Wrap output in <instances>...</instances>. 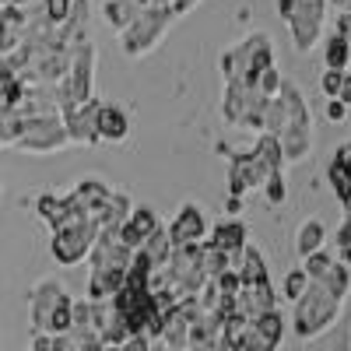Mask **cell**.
Instances as JSON below:
<instances>
[{"mask_svg":"<svg viewBox=\"0 0 351 351\" xmlns=\"http://www.w3.org/2000/svg\"><path fill=\"white\" fill-rule=\"evenodd\" d=\"M232 267H236V274H239V285L267 281V260H263V253L253 243H246L236 256H232Z\"/></svg>","mask_w":351,"mask_h":351,"instance_id":"ac0fdd59","label":"cell"},{"mask_svg":"<svg viewBox=\"0 0 351 351\" xmlns=\"http://www.w3.org/2000/svg\"><path fill=\"white\" fill-rule=\"evenodd\" d=\"M67 197H71V193H67ZM95 239H99V221H95V215L81 211L77 204L71 200L67 215L53 225L49 253H53V260L60 263V267H77L81 260H88Z\"/></svg>","mask_w":351,"mask_h":351,"instance_id":"6da1fadb","label":"cell"},{"mask_svg":"<svg viewBox=\"0 0 351 351\" xmlns=\"http://www.w3.org/2000/svg\"><path fill=\"white\" fill-rule=\"evenodd\" d=\"M337 155H341V158L351 165V141H344V144H341V148H337Z\"/></svg>","mask_w":351,"mask_h":351,"instance_id":"f6af8a7d","label":"cell"},{"mask_svg":"<svg viewBox=\"0 0 351 351\" xmlns=\"http://www.w3.org/2000/svg\"><path fill=\"white\" fill-rule=\"evenodd\" d=\"M327 120H330V123H344V120H348V106L337 102V99H330V102H327Z\"/></svg>","mask_w":351,"mask_h":351,"instance_id":"74e56055","label":"cell"},{"mask_svg":"<svg viewBox=\"0 0 351 351\" xmlns=\"http://www.w3.org/2000/svg\"><path fill=\"white\" fill-rule=\"evenodd\" d=\"M11 148L25 155H53L60 148H71V137L64 127V116H39V120H21V134L14 137Z\"/></svg>","mask_w":351,"mask_h":351,"instance_id":"5b68a950","label":"cell"},{"mask_svg":"<svg viewBox=\"0 0 351 351\" xmlns=\"http://www.w3.org/2000/svg\"><path fill=\"white\" fill-rule=\"evenodd\" d=\"M295 4H299V0H274V8H278V18H281V21H288V14L295 11Z\"/></svg>","mask_w":351,"mask_h":351,"instance_id":"60d3db41","label":"cell"},{"mask_svg":"<svg viewBox=\"0 0 351 351\" xmlns=\"http://www.w3.org/2000/svg\"><path fill=\"white\" fill-rule=\"evenodd\" d=\"M158 228V215L152 208H130L127 221L116 228V236H120V243L127 250H141V243L152 236V232Z\"/></svg>","mask_w":351,"mask_h":351,"instance_id":"7c38bea8","label":"cell"},{"mask_svg":"<svg viewBox=\"0 0 351 351\" xmlns=\"http://www.w3.org/2000/svg\"><path fill=\"white\" fill-rule=\"evenodd\" d=\"M324 60H327V67H334V71H348V60H351V46H348V39H344V36L330 32V39H327V49H324Z\"/></svg>","mask_w":351,"mask_h":351,"instance_id":"f1b7e54d","label":"cell"},{"mask_svg":"<svg viewBox=\"0 0 351 351\" xmlns=\"http://www.w3.org/2000/svg\"><path fill=\"white\" fill-rule=\"evenodd\" d=\"M288 36H291V46H295L299 56H306L319 36H324V25H327V0H299L295 11L288 14Z\"/></svg>","mask_w":351,"mask_h":351,"instance_id":"8992f818","label":"cell"},{"mask_svg":"<svg viewBox=\"0 0 351 351\" xmlns=\"http://www.w3.org/2000/svg\"><path fill=\"white\" fill-rule=\"evenodd\" d=\"M130 208H134V200H130L123 190H112V193L106 197V204L99 208V215H95V221H99V232H116V228H120V225L127 221Z\"/></svg>","mask_w":351,"mask_h":351,"instance_id":"d6986e66","label":"cell"},{"mask_svg":"<svg viewBox=\"0 0 351 351\" xmlns=\"http://www.w3.org/2000/svg\"><path fill=\"white\" fill-rule=\"evenodd\" d=\"M334 260H337L334 253H327V250H316V253L302 256V271H306V278H309V281H319V278L327 274V267H330Z\"/></svg>","mask_w":351,"mask_h":351,"instance_id":"4dcf8cb0","label":"cell"},{"mask_svg":"<svg viewBox=\"0 0 351 351\" xmlns=\"http://www.w3.org/2000/svg\"><path fill=\"white\" fill-rule=\"evenodd\" d=\"M21 39H25V8L0 4V56L18 49Z\"/></svg>","mask_w":351,"mask_h":351,"instance_id":"e0dca14e","label":"cell"},{"mask_svg":"<svg viewBox=\"0 0 351 351\" xmlns=\"http://www.w3.org/2000/svg\"><path fill=\"white\" fill-rule=\"evenodd\" d=\"M243 211V197H228V215H239Z\"/></svg>","mask_w":351,"mask_h":351,"instance_id":"ee69618b","label":"cell"},{"mask_svg":"<svg viewBox=\"0 0 351 351\" xmlns=\"http://www.w3.org/2000/svg\"><path fill=\"white\" fill-rule=\"evenodd\" d=\"M112 190L102 183V180H81L74 190H71V200L77 204L81 211H88V215H99V208L106 204V197H109Z\"/></svg>","mask_w":351,"mask_h":351,"instance_id":"44dd1931","label":"cell"},{"mask_svg":"<svg viewBox=\"0 0 351 351\" xmlns=\"http://www.w3.org/2000/svg\"><path fill=\"white\" fill-rule=\"evenodd\" d=\"M337 250H341V263H344V267H351V239H344Z\"/></svg>","mask_w":351,"mask_h":351,"instance_id":"7bdbcfd3","label":"cell"},{"mask_svg":"<svg viewBox=\"0 0 351 351\" xmlns=\"http://www.w3.org/2000/svg\"><path fill=\"white\" fill-rule=\"evenodd\" d=\"M267 176H271V172L263 169V162H260L253 152H243V155H228V172H225L228 197H246V193L260 190Z\"/></svg>","mask_w":351,"mask_h":351,"instance_id":"ba28073f","label":"cell"},{"mask_svg":"<svg viewBox=\"0 0 351 351\" xmlns=\"http://www.w3.org/2000/svg\"><path fill=\"white\" fill-rule=\"evenodd\" d=\"M324 243H327V225H324V218H306V221L299 225V232H295V253H299V256H309V253H316V250H324Z\"/></svg>","mask_w":351,"mask_h":351,"instance_id":"7402d4cb","label":"cell"},{"mask_svg":"<svg viewBox=\"0 0 351 351\" xmlns=\"http://www.w3.org/2000/svg\"><path fill=\"white\" fill-rule=\"evenodd\" d=\"M278 144H281V155H285V165H299L313 155V130L306 127H285L278 134Z\"/></svg>","mask_w":351,"mask_h":351,"instance_id":"2e32d148","label":"cell"},{"mask_svg":"<svg viewBox=\"0 0 351 351\" xmlns=\"http://www.w3.org/2000/svg\"><path fill=\"white\" fill-rule=\"evenodd\" d=\"M344 11H348V14H351V0H348V4H344Z\"/></svg>","mask_w":351,"mask_h":351,"instance_id":"bcb514c9","label":"cell"},{"mask_svg":"<svg viewBox=\"0 0 351 351\" xmlns=\"http://www.w3.org/2000/svg\"><path fill=\"white\" fill-rule=\"evenodd\" d=\"M67 299L64 285L56 278H43L36 281V288L28 291V309H32V334H49V319L56 313V306H60Z\"/></svg>","mask_w":351,"mask_h":351,"instance_id":"9c48e42d","label":"cell"},{"mask_svg":"<svg viewBox=\"0 0 351 351\" xmlns=\"http://www.w3.org/2000/svg\"><path fill=\"white\" fill-rule=\"evenodd\" d=\"M250 99H253V84L243 81V77H228L225 81V92H221V116H225V123L239 127L243 109H246Z\"/></svg>","mask_w":351,"mask_h":351,"instance_id":"5bb4252c","label":"cell"},{"mask_svg":"<svg viewBox=\"0 0 351 351\" xmlns=\"http://www.w3.org/2000/svg\"><path fill=\"white\" fill-rule=\"evenodd\" d=\"M67 208H71V197H67V193H39V197H36V215H39L49 228L67 215Z\"/></svg>","mask_w":351,"mask_h":351,"instance_id":"d4e9b609","label":"cell"},{"mask_svg":"<svg viewBox=\"0 0 351 351\" xmlns=\"http://www.w3.org/2000/svg\"><path fill=\"white\" fill-rule=\"evenodd\" d=\"M334 32H337V36H344V39H348V46H351V14H348V11H341V14H337Z\"/></svg>","mask_w":351,"mask_h":351,"instance_id":"f35d334b","label":"cell"},{"mask_svg":"<svg viewBox=\"0 0 351 351\" xmlns=\"http://www.w3.org/2000/svg\"><path fill=\"white\" fill-rule=\"evenodd\" d=\"M341 299H334L324 285L309 281V288L295 299V316H291V330L299 341H313L319 334H327L330 327H337L341 319Z\"/></svg>","mask_w":351,"mask_h":351,"instance_id":"7a4b0ae2","label":"cell"},{"mask_svg":"<svg viewBox=\"0 0 351 351\" xmlns=\"http://www.w3.org/2000/svg\"><path fill=\"white\" fill-rule=\"evenodd\" d=\"M267 309H278V295H274L271 278L267 281H253V285H239V291H236V313L253 319V316L267 313Z\"/></svg>","mask_w":351,"mask_h":351,"instance_id":"8fae6325","label":"cell"},{"mask_svg":"<svg viewBox=\"0 0 351 351\" xmlns=\"http://www.w3.org/2000/svg\"><path fill=\"white\" fill-rule=\"evenodd\" d=\"M253 155L263 162V169H267V172H281V176H285V155H281V144H278L274 134L263 130V134L256 137V144H253Z\"/></svg>","mask_w":351,"mask_h":351,"instance_id":"603a6c76","label":"cell"},{"mask_svg":"<svg viewBox=\"0 0 351 351\" xmlns=\"http://www.w3.org/2000/svg\"><path fill=\"white\" fill-rule=\"evenodd\" d=\"M130 134V116L123 106L116 102H102L99 106V141H109V144H120L127 141Z\"/></svg>","mask_w":351,"mask_h":351,"instance_id":"9a60e30c","label":"cell"},{"mask_svg":"<svg viewBox=\"0 0 351 351\" xmlns=\"http://www.w3.org/2000/svg\"><path fill=\"white\" fill-rule=\"evenodd\" d=\"M106 351H120V348H106Z\"/></svg>","mask_w":351,"mask_h":351,"instance_id":"7dc6e473","label":"cell"},{"mask_svg":"<svg viewBox=\"0 0 351 351\" xmlns=\"http://www.w3.org/2000/svg\"><path fill=\"white\" fill-rule=\"evenodd\" d=\"M99 106H102V102L92 95V99L71 106L67 112H60L71 144H84V148H99V144H102V141H99Z\"/></svg>","mask_w":351,"mask_h":351,"instance_id":"52a82bcc","label":"cell"},{"mask_svg":"<svg viewBox=\"0 0 351 351\" xmlns=\"http://www.w3.org/2000/svg\"><path fill=\"white\" fill-rule=\"evenodd\" d=\"M137 4H134V0H106V4H102V14H106V21L116 28V32H123V28L137 18Z\"/></svg>","mask_w":351,"mask_h":351,"instance_id":"83f0119b","label":"cell"},{"mask_svg":"<svg viewBox=\"0 0 351 351\" xmlns=\"http://www.w3.org/2000/svg\"><path fill=\"white\" fill-rule=\"evenodd\" d=\"M0 148H4V137H0Z\"/></svg>","mask_w":351,"mask_h":351,"instance_id":"681fc988","label":"cell"},{"mask_svg":"<svg viewBox=\"0 0 351 351\" xmlns=\"http://www.w3.org/2000/svg\"><path fill=\"white\" fill-rule=\"evenodd\" d=\"M49 351H77V341H74V334L67 330V334H53V341H49Z\"/></svg>","mask_w":351,"mask_h":351,"instance_id":"8d00e7d4","label":"cell"},{"mask_svg":"<svg viewBox=\"0 0 351 351\" xmlns=\"http://www.w3.org/2000/svg\"><path fill=\"white\" fill-rule=\"evenodd\" d=\"M337 102H344L348 109H351V74L344 71V77H341V88H337V95H334Z\"/></svg>","mask_w":351,"mask_h":351,"instance_id":"ab89813d","label":"cell"},{"mask_svg":"<svg viewBox=\"0 0 351 351\" xmlns=\"http://www.w3.org/2000/svg\"><path fill=\"white\" fill-rule=\"evenodd\" d=\"M316 285H324L334 299H341V302H344V299L351 295V267H344L341 260H334L330 267H327V274L319 278Z\"/></svg>","mask_w":351,"mask_h":351,"instance_id":"484cf974","label":"cell"},{"mask_svg":"<svg viewBox=\"0 0 351 351\" xmlns=\"http://www.w3.org/2000/svg\"><path fill=\"white\" fill-rule=\"evenodd\" d=\"M172 11H162V8H141L137 18L120 32V43H123V53L127 56H144V53H152L165 32H169V25H172Z\"/></svg>","mask_w":351,"mask_h":351,"instance_id":"277c9868","label":"cell"},{"mask_svg":"<svg viewBox=\"0 0 351 351\" xmlns=\"http://www.w3.org/2000/svg\"><path fill=\"white\" fill-rule=\"evenodd\" d=\"M348 74H351V60H348Z\"/></svg>","mask_w":351,"mask_h":351,"instance_id":"c3c4849f","label":"cell"},{"mask_svg":"<svg viewBox=\"0 0 351 351\" xmlns=\"http://www.w3.org/2000/svg\"><path fill=\"white\" fill-rule=\"evenodd\" d=\"M152 337H144V334H130L123 344H120V351H152Z\"/></svg>","mask_w":351,"mask_h":351,"instance_id":"d590c367","label":"cell"},{"mask_svg":"<svg viewBox=\"0 0 351 351\" xmlns=\"http://www.w3.org/2000/svg\"><path fill=\"white\" fill-rule=\"evenodd\" d=\"M208 243L218 246V250H225L228 256H236V253L250 243V239H246V225H243L239 218H221V221L208 225Z\"/></svg>","mask_w":351,"mask_h":351,"instance_id":"4fadbf2b","label":"cell"},{"mask_svg":"<svg viewBox=\"0 0 351 351\" xmlns=\"http://www.w3.org/2000/svg\"><path fill=\"white\" fill-rule=\"evenodd\" d=\"M278 348H281L278 337H271L267 330H260L256 324H246V330H243V351H278Z\"/></svg>","mask_w":351,"mask_h":351,"instance_id":"f546056e","label":"cell"},{"mask_svg":"<svg viewBox=\"0 0 351 351\" xmlns=\"http://www.w3.org/2000/svg\"><path fill=\"white\" fill-rule=\"evenodd\" d=\"M123 274H127V271H109V267H92V274H88V299H92V302L112 299L116 291L123 288Z\"/></svg>","mask_w":351,"mask_h":351,"instance_id":"ffe728a7","label":"cell"},{"mask_svg":"<svg viewBox=\"0 0 351 351\" xmlns=\"http://www.w3.org/2000/svg\"><path fill=\"white\" fill-rule=\"evenodd\" d=\"M309 288V278H306V271L302 267H295V271H288L285 274V285H281V299H288V302H295L302 291Z\"/></svg>","mask_w":351,"mask_h":351,"instance_id":"836d02e7","label":"cell"},{"mask_svg":"<svg viewBox=\"0 0 351 351\" xmlns=\"http://www.w3.org/2000/svg\"><path fill=\"white\" fill-rule=\"evenodd\" d=\"M341 77H344V71H334V67H327V71H324V77H319V88H324V95H327V99H334V95H337Z\"/></svg>","mask_w":351,"mask_h":351,"instance_id":"e575fe53","label":"cell"},{"mask_svg":"<svg viewBox=\"0 0 351 351\" xmlns=\"http://www.w3.org/2000/svg\"><path fill=\"white\" fill-rule=\"evenodd\" d=\"M260 193H263V200H267L271 208H278V204H285V197H288V186H285V176H281V172H271L267 180H263Z\"/></svg>","mask_w":351,"mask_h":351,"instance_id":"d6a6232c","label":"cell"},{"mask_svg":"<svg viewBox=\"0 0 351 351\" xmlns=\"http://www.w3.org/2000/svg\"><path fill=\"white\" fill-rule=\"evenodd\" d=\"M141 253L148 256V260L155 263V267H162V263L169 260V253H172V239H169V228H165V225H158V228L152 232V236L141 243Z\"/></svg>","mask_w":351,"mask_h":351,"instance_id":"4316f807","label":"cell"},{"mask_svg":"<svg viewBox=\"0 0 351 351\" xmlns=\"http://www.w3.org/2000/svg\"><path fill=\"white\" fill-rule=\"evenodd\" d=\"M281 81H285V77H281V71L271 64V67H263V71L253 77V88H256V92H260L263 99H274V95H278V88H281Z\"/></svg>","mask_w":351,"mask_h":351,"instance_id":"1f68e13d","label":"cell"},{"mask_svg":"<svg viewBox=\"0 0 351 351\" xmlns=\"http://www.w3.org/2000/svg\"><path fill=\"white\" fill-rule=\"evenodd\" d=\"M327 183H330V190L337 193V200L344 204V208H351V165L341 155H334L330 165H327Z\"/></svg>","mask_w":351,"mask_h":351,"instance_id":"cb8c5ba5","label":"cell"},{"mask_svg":"<svg viewBox=\"0 0 351 351\" xmlns=\"http://www.w3.org/2000/svg\"><path fill=\"white\" fill-rule=\"evenodd\" d=\"M271 64H274V49H271V39L263 32H250L246 39L221 49V56H218V71H221L225 81L228 77H243V81L253 84V77L263 67H271Z\"/></svg>","mask_w":351,"mask_h":351,"instance_id":"3957f363","label":"cell"},{"mask_svg":"<svg viewBox=\"0 0 351 351\" xmlns=\"http://www.w3.org/2000/svg\"><path fill=\"white\" fill-rule=\"evenodd\" d=\"M169 239L172 246H186V243H204L208 239V218H204V208L193 200H186L180 215L169 221Z\"/></svg>","mask_w":351,"mask_h":351,"instance_id":"30bf717a","label":"cell"},{"mask_svg":"<svg viewBox=\"0 0 351 351\" xmlns=\"http://www.w3.org/2000/svg\"><path fill=\"white\" fill-rule=\"evenodd\" d=\"M53 334H32V351H49Z\"/></svg>","mask_w":351,"mask_h":351,"instance_id":"b9f144b4","label":"cell"}]
</instances>
